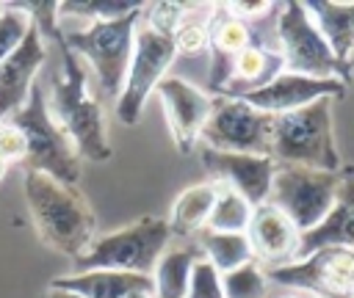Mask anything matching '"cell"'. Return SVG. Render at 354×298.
I'll list each match as a JSON object with an SVG mask.
<instances>
[{"label": "cell", "mask_w": 354, "mask_h": 298, "mask_svg": "<svg viewBox=\"0 0 354 298\" xmlns=\"http://www.w3.org/2000/svg\"><path fill=\"white\" fill-rule=\"evenodd\" d=\"M17 6L30 17V22L39 28L41 39L53 41L58 61H61V72H58V77H53L50 94H47V108H50L53 119L64 127V132L69 135V141L75 143L80 157H86L91 163L111 160L113 149L108 141L105 110H102L100 97L91 91L86 63L64 41V30L58 28V17H55L58 3L41 0V3H17Z\"/></svg>", "instance_id": "obj_1"}, {"label": "cell", "mask_w": 354, "mask_h": 298, "mask_svg": "<svg viewBox=\"0 0 354 298\" xmlns=\"http://www.w3.org/2000/svg\"><path fill=\"white\" fill-rule=\"evenodd\" d=\"M22 190L41 243L69 259H77L97 237V218L80 188L64 185L41 171H22Z\"/></svg>", "instance_id": "obj_2"}, {"label": "cell", "mask_w": 354, "mask_h": 298, "mask_svg": "<svg viewBox=\"0 0 354 298\" xmlns=\"http://www.w3.org/2000/svg\"><path fill=\"white\" fill-rule=\"evenodd\" d=\"M329 97L310 102L293 113L274 116L271 160L277 166H307L318 171H340V155L332 130Z\"/></svg>", "instance_id": "obj_3"}, {"label": "cell", "mask_w": 354, "mask_h": 298, "mask_svg": "<svg viewBox=\"0 0 354 298\" xmlns=\"http://www.w3.org/2000/svg\"><path fill=\"white\" fill-rule=\"evenodd\" d=\"M169 223L158 215H144L122 229L105 232L91 240V246L72 259L75 270H122L152 276L155 262L171 243Z\"/></svg>", "instance_id": "obj_4"}, {"label": "cell", "mask_w": 354, "mask_h": 298, "mask_svg": "<svg viewBox=\"0 0 354 298\" xmlns=\"http://www.w3.org/2000/svg\"><path fill=\"white\" fill-rule=\"evenodd\" d=\"M8 121L14 127H19L28 141V155L22 160V171H41L64 185L77 188L80 155H77L75 143L69 141V135L64 132V127L53 119V113L47 108V94L39 83L30 88L25 108L19 113H14Z\"/></svg>", "instance_id": "obj_5"}, {"label": "cell", "mask_w": 354, "mask_h": 298, "mask_svg": "<svg viewBox=\"0 0 354 298\" xmlns=\"http://www.w3.org/2000/svg\"><path fill=\"white\" fill-rule=\"evenodd\" d=\"M147 8V3H144ZM144 8L130 11L119 19H102V22H88L80 30L64 33L66 47L91 66V72L100 80V88L108 97H119L127 63L133 55V33L136 25L144 14Z\"/></svg>", "instance_id": "obj_6"}, {"label": "cell", "mask_w": 354, "mask_h": 298, "mask_svg": "<svg viewBox=\"0 0 354 298\" xmlns=\"http://www.w3.org/2000/svg\"><path fill=\"white\" fill-rule=\"evenodd\" d=\"M174 58H177V50H174L171 33L160 30L147 19V14H141L133 33V55L127 63V74L116 97V116L122 124L127 127L138 124L144 102L149 99V94H155V86L166 77Z\"/></svg>", "instance_id": "obj_7"}, {"label": "cell", "mask_w": 354, "mask_h": 298, "mask_svg": "<svg viewBox=\"0 0 354 298\" xmlns=\"http://www.w3.org/2000/svg\"><path fill=\"white\" fill-rule=\"evenodd\" d=\"M340 190V171H318L307 166H277L268 204L282 210L304 235L315 229L332 210Z\"/></svg>", "instance_id": "obj_8"}, {"label": "cell", "mask_w": 354, "mask_h": 298, "mask_svg": "<svg viewBox=\"0 0 354 298\" xmlns=\"http://www.w3.org/2000/svg\"><path fill=\"white\" fill-rule=\"evenodd\" d=\"M277 47L285 63V72L304 77H337L343 80V69L332 55L326 39L315 28L310 11L299 0L282 3L277 22ZM346 83V80H343Z\"/></svg>", "instance_id": "obj_9"}, {"label": "cell", "mask_w": 354, "mask_h": 298, "mask_svg": "<svg viewBox=\"0 0 354 298\" xmlns=\"http://www.w3.org/2000/svg\"><path fill=\"white\" fill-rule=\"evenodd\" d=\"M268 281L321 298H354V248L326 246L304 259L266 270Z\"/></svg>", "instance_id": "obj_10"}, {"label": "cell", "mask_w": 354, "mask_h": 298, "mask_svg": "<svg viewBox=\"0 0 354 298\" xmlns=\"http://www.w3.org/2000/svg\"><path fill=\"white\" fill-rule=\"evenodd\" d=\"M271 132H274L271 113L252 108L241 97H218L207 124L202 127L199 141H205L207 149H218V152L271 157Z\"/></svg>", "instance_id": "obj_11"}, {"label": "cell", "mask_w": 354, "mask_h": 298, "mask_svg": "<svg viewBox=\"0 0 354 298\" xmlns=\"http://www.w3.org/2000/svg\"><path fill=\"white\" fill-rule=\"evenodd\" d=\"M155 94L163 105V116L169 121L171 141H174L177 152L183 157L191 155L199 143L202 127L207 124L218 97H213L210 91L196 88L194 83H188L183 77H171V74H166L155 86Z\"/></svg>", "instance_id": "obj_12"}, {"label": "cell", "mask_w": 354, "mask_h": 298, "mask_svg": "<svg viewBox=\"0 0 354 298\" xmlns=\"http://www.w3.org/2000/svg\"><path fill=\"white\" fill-rule=\"evenodd\" d=\"M199 163L210 174L213 182L232 188L241 193L252 207H260L268 201L271 179L277 171V163L266 155H241V152H218V149H199Z\"/></svg>", "instance_id": "obj_13"}, {"label": "cell", "mask_w": 354, "mask_h": 298, "mask_svg": "<svg viewBox=\"0 0 354 298\" xmlns=\"http://www.w3.org/2000/svg\"><path fill=\"white\" fill-rule=\"evenodd\" d=\"M346 91H348V86L337 77H304V74L282 72L268 86H263L252 94H243L241 99H246L252 108H257L263 113L282 116V113L307 108L310 102L324 99V97H329V99L346 97Z\"/></svg>", "instance_id": "obj_14"}, {"label": "cell", "mask_w": 354, "mask_h": 298, "mask_svg": "<svg viewBox=\"0 0 354 298\" xmlns=\"http://www.w3.org/2000/svg\"><path fill=\"white\" fill-rule=\"evenodd\" d=\"M44 39L39 28L30 22L17 50L0 61V121H8L14 113L25 108L30 88L36 86V74L44 66Z\"/></svg>", "instance_id": "obj_15"}, {"label": "cell", "mask_w": 354, "mask_h": 298, "mask_svg": "<svg viewBox=\"0 0 354 298\" xmlns=\"http://www.w3.org/2000/svg\"><path fill=\"white\" fill-rule=\"evenodd\" d=\"M246 237L252 246V257L263 270L288 265L296 259L301 232L290 223V218L274 204H260L252 210V221L246 226Z\"/></svg>", "instance_id": "obj_16"}, {"label": "cell", "mask_w": 354, "mask_h": 298, "mask_svg": "<svg viewBox=\"0 0 354 298\" xmlns=\"http://www.w3.org/2000/svg\"><path fill=\"white\" fill-rule=\"evenodd\" d=\"M326 246L354 248V166H340L337 199H335L329 215L315 229H310L299 237L296 259H304L307 254L326 248Z\"/></svg>", "instance_id": "obj_17"}, {"label": "cell", "mask_w": 354, "mask_h": 298, "mask_svg": "<svg viewBox=\"0 0 354 298\" xmlns=\"http://www.w3.org/2000/svg\"><path fill=\"white\" fill-rule=\"evenodd\" d=\"M315 28L326 39L332 55L337 58L343 69L346 86L354 80V0L337 3V0H310L304 3Z\"/></svg>", "instance_id": "obj_18"}, {"label": "cell", "mask_w": 354, "mask_h": 298, "mask_svg": "<svg viewBox=\"0 0 354 298\" xmlns=\"http://www.w3.org/2000/svg\"><path fill=\"white\" fill-rule=\"evenodd\" d=\"M50 287L72 290L86 298H124L136 290H152V276L141 273H122V270H72L66 276H55Z\"/></svg>", "instance_id": "obj_19"}, {"label": "cell", "mask_w": 354, "mask_h": 298, "mask_svg": "<svg viewBox=\"0 0 354 298\" xmlns=\"http://www.w3.org/2000/svg\"><path fill=\"white\" fill-rule=\"evenodd\" d=\"M202 257L205 254L196 246V240H171L152 270L155 298H185L191 270Z\"/></svg>", "instance_id": "obj_20"}, {"label": "cell", "mask_w": 354, "mask_h": 298, "mask_svg": "<svg viewBox=\"0 0 354 298\" xmlns=\"http://www.w3.org/2000/svg\"><path fill=\"white\" fill-rule=\"evenodd\" d=\"M282 72H285V63H282V55L277 50L246 47L243 52H238L232 58L230 77H227V86H224L221 97H243V94H252V91L263 88V86H268Z\"/></svg>", "instance_id": "obj_21"}, {"label": "cell", "mask_w": 354, "mask_h": 298, "mask_svg": "<svg viewBox=\"0 0 354 298\" xmlns=\"http://www.w3.org/2000/svg\"><path fill=\"white\" fill-rule=\"evenodd\" d=\"M218 196V182H196L188 185L185 190H180V196L171 204V215H169V232L174 240H194L210 218V210L216 204Z\"/></svg>", "instance_id": "obj_22"}, {"label": "cell", "mask_w": 354, "mask_h": 298, "mask_svg": "<svg viewBox=\"0 0 354 298\" xmlns=\"http://www.w3.org/2000/svg\"><path fill=\"white\" fill-rule=\"evenodd\" d=\"M210 50L221 58H235L246 47H254V25L230 11L227 3H216L210 11Z\"/></svg>", "instance_id": "obj_23"}, {"label": "cell", "mask_w": 354, "mask_h": 298, "mask_svg": "<svg viewBox=\"0 0 354 298\" xmlns=\"http://www.w3.org/2000/svg\"><path fill=\"white\" fill-rule=\"evenodd\" d=\"M194 240L202 248L205 259L218 273H230V270H235V268H241V265L254 259L246 232H210V229H202Z\"/></svg>", "instance_id": "obj_24"}, {"label": "cell", "mask_w": 354, "mask_h": 298, "mask_svg": "<svg viewBox=\"0 0 354 298\" xmlns=\"http://www.w3.org/2000/svg\"><path fill=\"white\" fill-rule=\"evenodd\" d=\"M252 210L254 207L241 193H235L227 185H218V196H216V204L210 210L205 229H210V232H246V226L252 221Z\"/></svg>", "instance_id": "obj_25"}, {"label": "cell", "mask_w": 354, "mask_h": 298, "mask_svg": "<svg viewBox=\"0 0 354 298\" xmlns=\"http://www.w3.org/2000/svg\"><path fill=\"white\" fill-rule=\"evenodd\" d=\"M268 276L266 270L252 259L230 273H221L224 298H268Z\"/></svg>", "instance_id": "obj_26"}, {"label": "cell", "mask_w": 354, "mask_h": 298, "mask_svg": "<svg viewBox=\"0 0 354 298\" xmlns=\"http://www.w3.org/2000/svg\"><path fill=\"white\" fill-rule=\"evenodd\" d=\"M194 8H196V3H194ZM207 25H210V17H191L188 14V19H183L171 33L177 55H185V58L205 55L210 50V28Z\"/></svg>", "instance_id": "obj_27"}, {"label": "cell", "mask_w": 354, "mask_h": 298, "mask_svg": "<svg viewBox=\"0 0 354 298\" xmlns=\"http://www.w3.org/2000/svg\"><path fill=\"white\" fill-rule=\"evenodd\" d=\"M144 8V3L133 0H80V3H58V14L66 17H86L88 22H102V19H119L130 11Z\"/></svg>", "instance_id": "obj_28"}, {"label": "cell", "mask_w": 354, "mask_h": 298, "mask_svg": "<svg viewBox=\"0 0 354 298\" xmlns=\"http://www.w3.org/2000/svg\"><path fill=\"white\" fill-rule=\"evenodd\" d=\"M30 28V17L17 3H0V61L17 50Z\"/></svg>", "instance_id": "obj_29"}, {"label": "cell", "mask_w": 354, "mask_h": 298, "mask_svg": "<svg viewBox=\"0 0 354 298\" xmlns=\"http://www.w3.org/2000/svg\"><path fill=\"white\" fill-rule=\"evenodd\" d=\"M185 298H224L221 273L205 257L191 270V281H188V295Z\"/></svg>", "instance_id": "obj_30"}, {"label": "cell", "mask_w": 354, "mask_h": 298, "mask_svg": "<svg viewBox=\"0 0 354 298\" xmlns=\"http://www.w3.org/2000/svg\"><path fill=\"white\" fill-rule=\"evenodd\" d=\"M28 155V141L22 135L19 127H14L11 121H0V157L14 163H22Z\"/></svg>", "instance_id": "obj_31"}, {"label": "cell", "mask_w": 354, "mask_h": 298, "mask_svg": "<svg viewBox=\"0 0 354 298\" xmlns=\"http://www.w3.org/2000/svg\"><path fill=\"white\" fill-rule=\"evenodd\" d=\"M41 298H86V295L72 292V290H61V287H47V292Z\"/></svg>", "instance_id": "obj_32"}, {"label": "cell", "mask_w": 354, "mask_h": 298, "mask_svg": "<svg viewBox=\"0 0 354 298\" xmlns=\"http://www.w3.org/2000/svg\"><path fill=\"white\" fill-rule=\"evenodd\" d=\"M124 298H155V292H149V290H136V292H130V295H124Z\"/></svg>", "instance_id": "obj_33"}, {"label": "cell", "mask_w": 354, "mask_h": 298, "mask_svg": "<svg viewBox=\"0 0 354 298\" xmlns=\"http://www.w3.org/2000/svg\"><path fill=\"white\" fill-rule=\"evenodd\" d=\"M271 298H304V292H293V290H285L282 295H271Z\"/></svg>", "instance_id": "obj_34"}, {"label": "cell", "mask_w": 354, "mask_h": 298, "mask_svg": "<svg viewBox=\"0 0 354 298\" xmlns=\"http://www.w3.org/2000/svg\"><path fill=\"white\" fill-rule=\"evenodd\" d=\"M8 168H11V163H8V160H3V157H0V179H3V177H6V174H8Z\"/></svg>", "instance_id": "obj_35"}, {"label": "cell", "mask_w": 354, "mask_h": 298, "mask_svg": "<svg viewBox=\"0 0 354 298\" xmlns=\"http://www.w3.org/2000/svg\"><path fill=\"white\" fill-rule=\"evenodd\" d=\"M304 298H321V295H304Z\"/></svg>", "instance_id": "obj_36"}]
</instances>
